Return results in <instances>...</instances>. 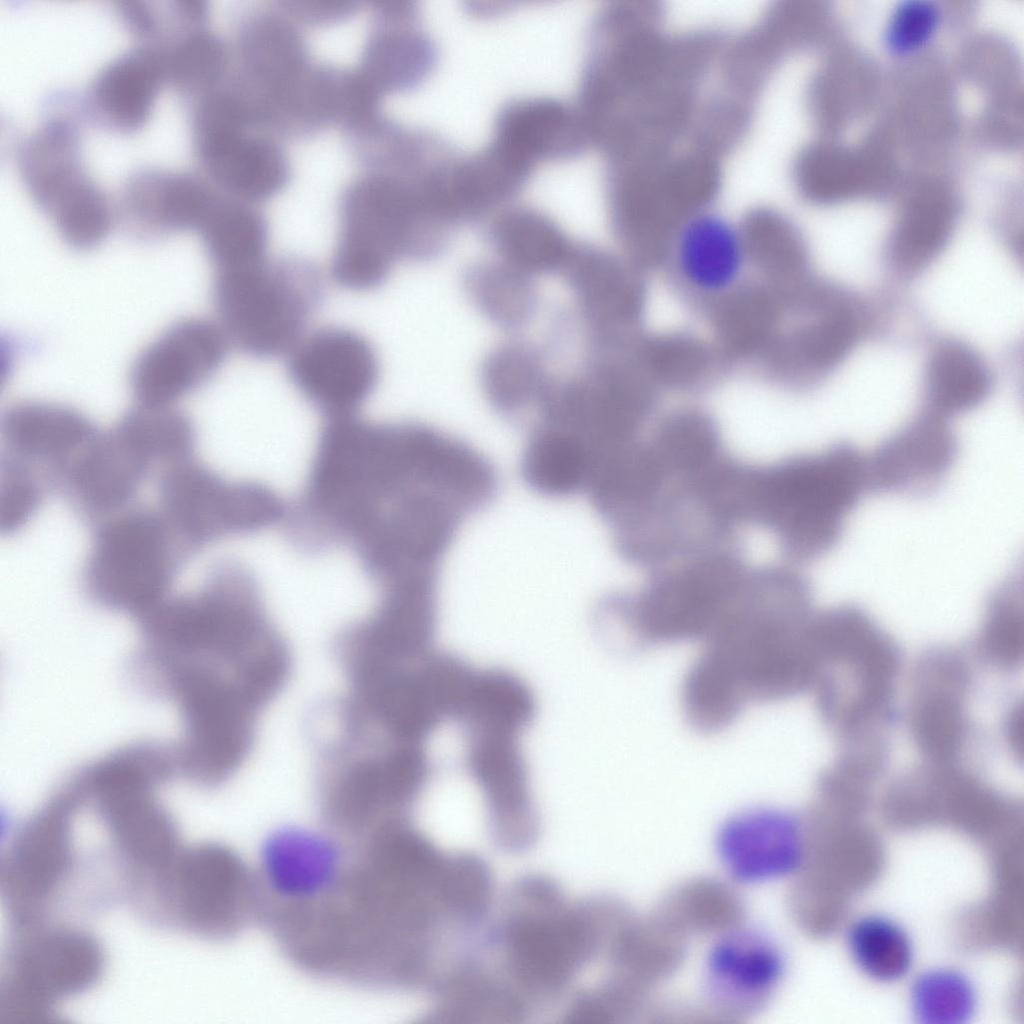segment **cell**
<instances>
[{"label":"cell","instance_id":"cell-1","mask_svg":"<svg viewBox=\"0 0 1024 1024\" xmlns=\"http://www.w3.org/2000/svg\"><path fill=\"white\" fill-rule=\"evenodd\" d=\"M327 880L270 907L263 924L309 975L382 991H426L456 934L458 887L447 850L412 821L344 838Z\"/></svg>","mask_w":1024,"mask_h":1024},{"label":"cell","instance_id":"cell-23","mask_svg":"<svg viewBox=\"0 0 1024 1024\" xmlns=\"http://www.w3.org/2000/svg\"><path fill=\"white\" fill-rule=\"evenodd\" d=\"M958 451L957 437L946 418L925 412L867 456L869 490L916 498L932 495L950 473Z\"/></svg>","mask_w":1024,"mask_h":1024},{"label":"cell","instance_id":"cell-20","mask_svg":"<svg viewBox=\"0 0 1024 1024\" xmlns=\"http://www.w3.org/2000/svg\"><path fill=\"white\" fill-rule=\"evenodd\" d=\"M716 847L734 881L755 884L799 876L809 860L811 834L807 821L793 812L753 808L721 825Z\"/></svg>","mask_w":1024,"mask_h":1024},{"label":"cell","instance_id":"cell-4","mask_svg":"<svg viewBox=\"0 0 1024 1024\" xmlns=\"http://www.w3.org/2000/svg\"><path fill=\"white\" fill-rule=\"evenodd\" d=\"M619 918L614 897L570 900L556 881L526 875L491 915L479 958L531 1016L571 992L603 955Z\"/></svg>","mask_w":1024,"mask_h":1024},{"label":"cell","instance_id":"cell-18","mask_svg":"<svg viewBox=\"0 0 1024 1024\" xmlns=\"http://www.w3.org/2000/svg\"><path fill=\"white\" fill-rule=\"evenodd\" d=\"M230 345L217 322L187 318L171 325L133 363L130 386L137 404L174 407L214 376Z\"/></svg>","mask_w":1024,"mask_h":1024},{"label":"cell","instance_id":"cell-40","mask_svg":"<svg viewBox=\"0 0 1024 1024\" xmlns=\"http://www.w3.org/2000/svg\"><path fill=\"white\" fill-rule=\"evenodd\" d=\"M980 994L964 970L936 965L916 973L908 989V1007L919 1024H968L976 1016Z\"/></svg>","mask_w":1024,"mask_h":1024},{"label":"cell","instance_id":"cell-7","mask_svg":"<svg viewBox=\"0 0 1024 1024\" xmlns=\"http://www.w3.org/2000/svg\"><path fill=\"white\" fill-rule=\"evenodd\" d=\"M338 221L331 275L356 291L383 284L399 261L435 258L452 232L419 166L359 167L340 194Z\"/></svg>","mask_w":1024,"mask_h":1024},{"label":"cell","instance_id":"cell-37","mask_svg":"<svg viewBox=\"0 0 1024 1024\" xmlns=\"http://www.w3.org/2000/svg\"><path fill=\"white\" fill-rule=\"evenodd\" d=\"M21 161L29 191L45 213L89 181L79 163L75 135L62 124L32 137Z\"/></svg>","mask_w":1024,"mask_h":1024},{"label":"cell","instance_id":"cell-31","mask_svg":"<svg viewBox=\"0 0 1024 1024\" xmlns=\"http://www.w3.org/2000/svg\"><path fill=\"white\" fill-rule=\"evenodd\" d=\"M487 238L496 259L533 279L561 275L576 244L553 220L528 208L499 213Z\"/></svg>","mask_w":1024,"mask_h":1024},{"label":"cell","instance_id":"cell-34","mask_svg":"<svg viewBox=\"0 0 1024 1024\" xmlns=\"http://www.w3.org/2000/svg\"><path fill=\"white\" fill-rule=\"evenodd\" d=\"M848 956L868 980L891 985L908 978L916 962V946L909 930L882 912L854 917L844 933Z\"/></svg>","mask_w":1024,"mask_h":1024},{"label":"cell","instance_id":"cell-16","mask_svg":"<svg viewBox=\"0 0 1024 1024\" xmlns=\"http://www.w3.org/2000/svg\"><path fill=\"white\" fill-rule=\"evenodd\" d=\"M973 684L967 658L953 648H934L917 661L910 682L907 725L928 762L959 763L968 747L967 704Z\"/></svg>","mask_w":1024,"mask_h":1024},{"label":"cell","instance_id":"cell-38","mask_svg":"<svg viewBox=\"0 0 1024 1024\" xmlns=\"http://www.w3.org/2000/svg\"><path fill=\"white\" fill-rule=\"evenodd\" d=\"M929 411L944 418L978 406L990 389L987 368L976 353L959 342L939 344L926 369Z\"/></svg>","mask_w":1024,"mask_h":1024},{"label":"cell","instance_id":"cell-24","mask_svg":"<svg viewBox=\"0 0 1024 1024\" xmlns=\"http://www.w3.org/2000/svg\"><path fill=\"white\" fill-rule=\"evenodd\" d=\"M666 251L679 283L703 300L731 296L750 262L744 228L712 211L685 217Z\"/></svg>","mask_w":1024,"mask_h":1024},{"label":"cell","instance_id":"cell-44","mask_svg":"<svg viewBox=\"0 0 1024 1024\" xmlns=\"http://www.w3.org/2000/svg\"><path fill=\"white\" fill-rule=\"evenodd\" d=\"M0 520L8 533L22 527L41 502L43 487L30 471L7 462L2 471Z\"/></svg>","mask_w":1024,"mask_h":1024},{"label":"cell","instance_id":"cell-21","mask_svg":"<svg viewBox=\"0 0 1024 1024\" xmlns=\"http://www.w3.org/2000/svg\"><path fill=\"white\" fill-rule=\"evenodd\" d=\"M786 959L767 933L739 925L717 936L709 950L704 993L715 1013L729 1018L762 1010L783 980Z\"/></svg>","mask_w":1024,"mask_h":1024},{"label":"cell","instance_id":"cell-33","mask_svg":"<svg viewBox=\"0 0 1024 1024\" xmlns=\"http://www.w3.org/2000/svg\"><path fill=\"white\" fill-rule=\"evenodd\" d=\"M480 380L494 411L519 423L527 421L551 383L541 353L519 342L503 343L490 351Z\"/></svg>","mask_w":1024,"mask_h":1024},{"label":"cell","instance_id":"cell-46","mask_svg":"<svg viewBox=\"0 0 1024 1024\" xmlns=\"http://www.w3.org/2000/svg\"><path fill=\"white\" fill-rule=\"evenodd\" d=\"M281 3L302 27L331 26L348 19L358 10V4L355 2L282 1Z\"/></svg>","mask_w":1024,"mask_h":1024},{"label":"cell","instance_id":"cell-41","mask_svg":"<svg viewBox=\"0 0 1024 1024\" xmlns=\"http://www.w3.org/2000/svg\"><path fill=\"white\" fill-rule=\"evenodd\" d=\"M979 657L997 670H1014L1023 656L1022 585L1014 577L999 585L988 599L976 639Z\"/></svg>","mask_w":1024,"mask_h":1024},{"label":"cell","instance_id":"cell-3","mask_svg":"<svg viewBox=\"0 0 1024 1024\" xmlns=\"http://www.w3.org/2000/svg\"><path fill=\"white\" fill-rule=\"evenodd\" d=\"M814 615L812 587L801 574L778 567L752 574L685 674L687 723L701 733L720 732L750 705L810 691Z\"/></svg>","mask_w":1024,"mask_h":1024},{"label":"cell","instance_id":"cell-45","mask_svg":"<svg viewBox=\"0 0 1024 1024\" xmlns=\"http://www.w3.org/2000/svg\"><path fill=\"white\" fill-rule=\"evenodd\" d=\"M889 32L891 47L907 51L929 37L938 22V12L928 2L910 1L900 7Z\"/></svg>","mask_w":1024,"mask_h":1024},{"label":"cell","instance_id":"cell-28","mask_svg":"<svg viewBox=\"0 0 1024 1024\" xmlns=\"http://www.w3.org/2000/svg\"><path fill=\"white\" fill-rule=\"evenodd\" d=\"M562 277L592 346L617 343L635 313V286L625 266L609 252L577 243Z\"/></svg>","mask_w":1024,"mask_h":1024},{"label":"cell","instance_id":"cell-8","mask_svg":"<svg viewBox=\"0 0 1024 1024\" xmlns=\"http://www.w3.org/2000/svg\"><path fill=\"white\" fill-rule=\"evenodd\" d=\"M749 566L742 543H737L648 572L640 586L600 598L594 610L598 635L613 648L631 652L702 643Z\"/></svg>","mask_w":1024,"mask_h":1024},{"label":"cell","instance_id":"cell-42","mask_svg":"<svg viewBox=\"0 0 1024 1024\" xmlns=\"http://www.w3.org/2000/svg\"><path fill=\"white\" fill-rule=\"evenodd\" d=\"M165 60L167 77L178 88L201 98L226 83L233 53L217 34L196 29L179 41Z\"/></svg>","mask_w":1024,"mask_h":1024},{"label":"cell","instance_id":"cell-6","mask_svg":"<svg viewBox=\"0 0 1024 1024\" xmlns=\"http://www.w3.org/2000/svg\"><path fill=\"white\" fill-rule=\"evenodd\" d=\"M867 492V456L852 443L837 442L769 463L743 462L740 516L743 525L769 531L785 562L797 566L838 545Z\"/></svg>","mask_w":1024,"mask_h":1024},{"label":"cell","instance_id":"cell-35","mask_svg":"<svg viewBox=\"0 0 1024 1024\" xmlns=\"http://www.w3.org/2000/svg\"><path fill=\"white\" fill-rule=\"evenodd\" d=\"M198 232L215 271L246 267L267 258L265 215L257 204L223 191Z\"/></svg>","mask_w":1024,"mask_h":1024},{"label":"cell","instance_id":"cell-36","mask_svg":"<svg viewBox=\"0 0 1024 1024\" xmlns=\"http://www.w3.org/2000/svg\"><path fill=\"white\" fill-rule=\"evenodd\" d=\"M655 913L687 939L691 935L718 936L742 925L745 906L727 883L697 878L670 890Z\"/></svg>","mask_w":1024,"mask_h":1024},{"label":"cell","instance_id":"cell-26","mask_svg":"<svg viewBox=\"0 0 1024 1024\" xmlns=\"http://www.w3.org/2000/svg\"><path fill=\"white\" fill-rule=\"evenodd\" d=\"M356 67L383 96L417 87L434 64L435 47L407 2H376Z\"/></svg>","mask_w":1024,"mask_h":1024},{"label":"cell","instance_id":"cell-10","mask_svg":"<svg viewBox=\"0 0 1024 1024\" xmlns=\"http://www.w3.org/2000/svg\"><path fill=\"white\" fill-rule=\"evenodd\" d=\"M322 274L300 258L215 271L213 302L231 345L257 358L289 353L320 307Z\"/></svg>","mask_w":1024,"mask_h":1024},{"label":"cell","instance_id":"cell-2","mask_svg":"<svg viewBox=\"0 0 1024 1024\" xmlns=\"http://www.w3.org/2000/svg\"><path fill=\"white\" fill-rule=\"evenodd\" d=\"M739 464L709 414L678 410L611 460L586 495L619 558L648 573L740 541Z\"/></svg>","mask_w":1024,"mask_h":1024},{"label":"cell","instance_id":"cell-5","mask_svg":"<svg viewBox=\"0 0 1024 1024\" xmlns=\"http://www.w3.org/2000/svg\"><path fill=\"white\" fill-rule=\"evenodd\" d=\"M321 826L356 838L411 819L434 773L427 744L345 715L310 723Z\"/></svg>","mask_w":1024,"mask_h":1024},{"label":"cell","instance_id":"cell-32","mask_svg":"<svg viewBox=\"0 0 1024 1024\" xmlns=\"http://www.w3.org/2000/svg\"><path fill=\"white\" fill-rule=\"evenodd\" d=\"M167 77L165 55L140 49L106 66L92 87V104L109 125L124 131L148 119L162 81Z\"/></svg>","mask_w":1024,"mask_h":1024},{"label":"cell","instance_id":"cell-13","mask_svg":"<svg viewBox=\"0 0 1024 1024\" xmlns=\"http://www.w3.org/2000/svg\"><path fill=\"white\" fill-rule=\"evenodd\" d=\"M103 967L100 945L73 929L34 932L17 944L2 989L1 1016L33 1021L53 1004L90 987Z\"/></svg>","mask_w":1024,"mask_h":1024},{"label":"cell","instance_id":"cell-25","mask_svg":"<svg viewBox=\"0 0 1024 1024\" xmlns=\"http://www.w3.org/2000/svg\"><path fill=\"white\" fill-rule=\"evenodd\" d=\"M9 462L35 475L42 466L62 483L69 467L98 433L78 410L57 403L21 401L8 408L1 423Z\"/></svg>","mask_w":1024,"mask_h":1024},{"label":"cell","instance_id":"cell-17","mask_svg":"<svg viewBox=\"0 0 1024 1024\" xmlns=\"http://www.w3.org/2000/svg\"><path fill=\"white\" fill-rule=\"evenodd\" d=\"M287 372L302 397L320 413L344 415L361 407L376 388L378 359L360 334L325 327L288 353Z\"/></svg>","mask_w":1024,"mask_h":1024},{"label":"cell","instance_id":"cell-19","mask_svg":"<svg viewBox=\"0 0 1024 1024\" xmlns=\"http://www.w3.org/2000/svg\"><path fill=\"white\" fill-rule=\"evenodd\" d=\"M195 136L204 169L224 193L258 205L288 186L292 166L278 136L244 118L195 130Z\"/></svg>","mask_w":1024,"mask_h":1024},{"label":"cell","instance_id":"cell-12","mask_svg":"<svg viewBox=\"0 0 1024 1024\" xmlns=\"http://www.w3.org/2000/svg\"><path fill=\"white\" fill-rule=\"evenodd\" d=\"M160 877L176 917L201 936L229 939L260 922L256 866L227 845L202 843L179 852Z\"/></svg>","mask_w":1024,"mask_h":1024},{"label":"cell","instance_id":"cell-27","mask_svg":"<svg viewBox=\"0 0 1024 1024\" xmlns=\"http://www.w3.org/2000/svg\"><path fill=\"white\" fill-rule=\"evenodd\" d=\"M153 464L116 424L99 432L69 467L63 486L81 512L104 517L121 510Z\"/></svg>","mask_w":1024,"mask_h":1024},{"label":"cell","instance_id":"cell-14","mask_svg":"<svg viewBox=\"0 0 1024 1024\" xmlns=\"http://www.w3.org/2000/svg\"><path fill=\"white\" fill-rule=\"evenodd\" d=\"M302 28L281 2L249 9L236 24L232 82L270 117L316 64Z\"/></svg>","mask_w":1024,"mask_h":1024},{"label":"cell","instance_id":"cell-29","mask_svg":"<svg viewBox=\"0 0 1024 1024\" xmlns=\"http://www.w3.org/2000/svg\"><path fill=\"white\" fill-rule=\"evenodd\" d=\"M220 194L219 188L197 176L147 173L128 185L124 213L142 236L198 231Z\"/></svg>","mask_w":1024,"mask_h":1024},{"label":"cell","instance_id":"cell-22","mask_svg":"<svg viewBox=\"0 0 1024 1024\" xmlns=\"http://www.w3.org/2000/svg\"><path fill=\"white\" fill-rule=\"evenodd\" d=\"M74 799L67 786L33 817L12 843L2 868V886L23 920L52 896L70 862L69 818Z\"/></svg>","mask_w":1024,"mask_h":1024},{"label":"cell","instance_id":"cell-39","mask_svg":"<svg viewBox=\"0 0 1024 1024\" xmlns=\"http://www.w3.org/2000/svg\"><path fill=\"white\" fill-rule=\"evenodd\" d=\"M464 288L481 314L504 330L523 327L536 308L533 278L498 259L469 268Z\"/></svg>","mask_w":1024,"mask_h":1024},{"label":"cell","instance_id":"cell-15","mask_svg":"<svg viewBox=\"0 0 1024 1024\" xmlns=\"http://www.w3.org/2000/svg\"><path fill=\"white\" fill-rule=\"evenodd\" d=\"M463 766L484 801L487 826L496 846L509 852L529 848L539 819L532 799L522 734L496 728L465 727Z\"/></svg>","mask_w":1024,"mask_h":1024},{"label":"cell","instance_id":"cell-43","mask_svg":"<svg viewBox=\"0 0 1024 1024\" xmlns=\"http://www.w3.org/2000/svg\"><path fill=\"white\" fill-rule=\"evenodd\" d=\"M951 229V215L942 205L911 208L898 225L890 242L889 257L904 273L926 267L942 251Z\"/></svg>","mask_w":1024,"mask_h":1024},{"label":"cell","instance_id":"cell-9","mask_svg":"<svg viewBox=\"0 0 1024 1024\" xmlns=\"http://www.w3.org/2000/svg\"><path fill=\"white\" fill-rule=\"evenodd\" d=\"M816 669L810 691L822 723L842 745L887 739L901 655L894 640L855 604L814 616Z\"/></svg>","mask_w":1024,"mask_h":1024},{"label":"cell","instance_id":"cell-11","mask_svg":"<svg viewBox=\"0 0 1024 1024\" xmlns=\"http://www.w3.org/2000/svg\"><path fill=\"white\" fill-rule=\"evenodd\" d=\"M186 552L159 511L111 517L94 536L84 573L87 591L99 604L141 619L166 598Z\"/></svg>","mask_w":1024,"mask_h":1024},{"label":"cell","instance_id":"cell-30","mask_svg":"<svg viewBox=\"0 0 1024 1024\" xmlns=\"http://www.w3.org/2000/svg\"><path fill=\"white\" fill-rule=\"evenodd\" d=\"M687 939L656 913L637 918L632 915L609 943L604 960L607 975L599 983L644 994L682 964Z\"/></svg>","mask_w":1024,"mask_h":1024}]
</instances>
